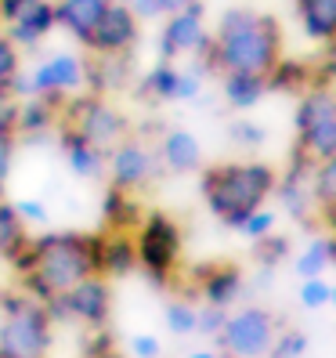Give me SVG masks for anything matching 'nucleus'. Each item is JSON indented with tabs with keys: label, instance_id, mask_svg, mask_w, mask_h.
Listing matches in <instances>:
<instances>
[{
	"label": "nucleus",
	"instance_id": "nucleus-1",
	"mask_svg": "<svg viewBox=\"0 0 336 358\" xmlns=\"http://www.w3.org/2000/svg\"><path fill=\"white\" fill-rule=\"evenodd\" d=\"M11 264L29 297L48 301L54 293H66L69 286H76L80 279L101 275V236L51 231V236L29 239Z\"/></svg>",
	"mask_w": 336,
	"mask_h": 358
},
{
	"label": "nucleus",
	"instance_id": "nucleus-2",
	"mask_svg": "<svg viewBox=\"0 0 336 358\" xmlns=\"http://www.w3.org/2000/svg\"><path fill=\"white\" fill-rule=\"evenodd\" d=\"M282 58V26L275 15L228 8L210 36V69L268 76Z\"/></svg>",
	"mask_w": 336,
	"mask_h": 358
},
{
	"label": "nucleus",
	"instance_id": "nucleus-3",
	"mask_svg": "<svg viewBox=\"0 0 336 358\" xmlns=\"http://www.w3.org/2000/svg\"><path fill=\"white\" fill-rule=\"evenodd\" d=\"M275 181H279V171L271 163L228 159L203 171L199 192H203V203L210 206V214L221 224L239 228L257 206L268 203V196L275 192Z\"/></svg>",
	"mask_w": 336,
	"mask_h": 358
},
{
	"label": "nucleus",
	"instance_id": "nucleus-4",
	"mask_svg": "<svg viewBox=\"0 0 336 358\" xmlns=\"http://www.w3.org/2000/svg\"><path fill=\"white\" fill-rule=\"evenodd\" d=\"M54 319L48 304L29 293L0 297V358H51Z\"/></svg>",
	"mask_w": 336,
	"mask_h": 358
},
{
	"label": "nucleus",
	"instance_id": "nucleus-5",
	"mask_svg": "<svg viewBox=\"0 0 336 358\" xmlns=\"http://www.w3.org/2000/svg\"><path fill=\"white\" fill-rule=\"evenodd\" d=\"M297 149L314 163L336 156V87L311 83L297 101Z\"/></svg>",
	"mask_w": 336,
	"mask_h": 358
},
{
	"label": "nucleus",
	"instance_id": "nucleus-6",
	"mask_svg": "<svg viewBox=\"0 0 336 358\" xmlns=\"http://www.w3.org/2000/svg\"><path fill=\"white\" fill-rule=\"evenodd\" d=\"M131 236H134V254H138V264L145 268V275L166 286L181 261V243H184L181 224L174 217H166L163 210H152V214H145L138 221Z\"/></svg>",
	"mask_w": 336,
	"mask_h": 358
},
{
	"label": "nucleus",
	"instance_id": "nucleus-7",
	"mask_svg": "<svg viewBox=\"0 0 336 358\" xmlns=\"http://www.w3.org/2000/svg\"><path fill=\"white\" fill-rule=\"evenodd\" d=\"M58 127H69L83 141H91L94 149L109 152L116 141L127 138V116H123L116 105L105 101L101 94H76L69 101H61Z\"/></svg>",
	"mask_w": 336,
	"mask_h": 358
},
{
	"label": "nucleus",
	"instance_id": "nucleus-8",
	"mask_svg": "<svg viewBox=\"0 0 336 358\" xmlns=\"http://www.w3.org/2000/svg\"><path fill=\"white\" fill-rule=\"evenodd\" d=\"M54 322H80L87 329H101L112 315V286L105 275H87L66 293H54L44 301Z\"/></svg>",
	"mask_w": 336,
	"mask_h": 358
},
{
	"label": "nucleus",
	"instance_id": "nucleus-9",
	"mask_svg": "<svg viewBox=\"0 0 336 358\" xmlns=\"http://www.w3.org/2000/svg\"><path fill=\"white\" fill-rule=\"evenodd\" d=\"M279 333V319L271 315L268 308H239V311H228V319L217 333V344L224 355H235V358H264L271 341Z\"/></svg>",
	"mask_w": 336,
	"mask_h": 358
},
{
	"label": "nucleus",
	"instance_id": "nucleus-10",
	"mask_svg": "<svg viewBox=\"0 0 336 358\" xmlns=\"http://www.w3.org/2000/svg\"><path fill=\"white\" fill-rule=\"evenodd\" d=\"M159 55H163L166 62L192 55V58H196L192 66H199L203 73L210 69V33H206V22H203L199 0L184 4L181 11H170V22H166V29H163Z\"/></svg>",
	"mask_w": 336,
	"mask_h": 358
},
{
	"label": "nucleus",
	"instance_id": "nucleus-11",
	"mask_svg": "<svg viewBox=\"0 0 336 358\" xmlns=\"http://www.w3.org/2000/svg\"><path fill=\"white\" fill-rule=\"evenodd\" d=\"M105 174L116 188H127V192H138L141 185H149L159 174V156L156 149H149L141 138H123L116 141L109 152H105Z\"/></svg>",
	"mask_w": 336,
	"mask_h": 358
},
{
	"label": "nucleus",
	"instance_id": "nucleus-12",
	"mask_svg": "<svg viewBox=\"0 0 336 358\" xmlns=\"http://www.w3.org/2000/svg\"><path fill=\"white\" fill-rule=\"evenodd\" d=\"M0 26L15 48H36L54 29V4H48V0H0Z\"/></svg>",
	"mask_w": 336,
	"mask_h": 358
},
{
	"label": "nucleus",
	"instance_id": "nucleus-13",
	"mask_svg": "<svg viewBox=\"0 0 336 358\" xmlns=\"http://www.w3.org/2000/svg\"><path fill=\"white\" fill-rule=\"evenodd\" d=\"M83 83H87V62L61 51L33 69V76L26 80V94H80Z\"/></svg>",
	"mask_w": 336,
	"mask_h": 358
},
{
	"label": "nucleus",
	"instance_id": "nucleus-14",
	"mask_svg": "<svg viewBox=\"0 0 336 358\" xmlns=\"http://www.w3.org/2000/svg\"><path fill=\"white\" fill-rule=\"evenodd\" d=\"M138 33H141V26H138V15L131 11V4H116L112 0L109 11L101 15L98 29L87 40V51H94V55H131L134 44H138Z\"/></svg>",
	"mask_w": 336,
	"mask_h": 358
},
{
	"label": "nucleus",
	"instance_id": "nucleus-15",
	"mask_svg": "<svg viewBox=\"0 0 336 358\" xmlns=\"http://www.w3.org/2000/svg\"><path fill=\"white\" fill-rule=\"evenodd\" d=\"M196 289H199L203 304L232 311V304L242 297V289H246L242 268L239 264H206V268H196Z\"/></svg>",
	"mask_w": 336,
	"mask_h": 358
},
{
	"label": "nucleus",
	"instance_id": "nucleus-16",
	"mask_svg": "<svg viewBox=\"0 0 336 358\" xmlns=\"http://www.w3.org/2000/svg\"><path fill=\"white\" fill-rule=\"evenodd\" d=\"M156 156H159V163L170 174H196V171H203V145H199V138L192 131H184V127L166 131Z\"/></svg>",
	"mask_w": 336,
	"mask_h": 358
},
{
	"label": "nucleus",
	"instance_id": "nucleus-17",
	"mask_svg": "<svg viewBox=\"0 0 336 358\" xmlns=\"http://www.w3.org/2000/svg\"><path fill=\"white\" fill-rule=\"evenodd\" d=\"M109 4H112V0H58V4H54V26L69 29L80 44L87 48V40L98 29L101 15L109 11Z\"/></svg>",
	"mask_w": 336,
	"mask_h": 358
},
{
	"label": "nucleus",
	"instance_id": "nucleus-18",
	"mask_svg": "<svg viewBox=\"0 0 336 358\" xmlns=\"http://www.w3.org/2000/svg\"><path fill=\"white\" fill-rule=\"evenodd\" d=\"M58 141H61V156H66V166L83 178V181H98L105 178V152L94 149L91 141H83L76 131L69 127H58Z\"/></svg>",
	"mask_w": 336,
	"mask_h": 358
},
{
	"label": "nucleus",
	"instance_id": "nucleus-19",
	"mask_svg": "<svg viewBox=\"0 0 336 358\" xmlns=\"http://www.w3.org/2000/svg\"><path fill=\"white\" fill-rule=\"evenodd\" d=\"M134 268H138V254H134L131 231H101V275L119 279V275H131Z\"/></svg>",
	"mask_w": 336,
	"mask_h": 358
},
{
	"label": "nucleus",
	"instance_id": "nucleus-20",
	"mask_svg": "<svg viewBox=\"0 0 336 358\" xmlns=\"http://www.w3.org/2000/svg\"><path fill=\"white\" fill-rule=\"evenodd\" d=\"M311 199H314V214H319V221L336 236V156L314 163V171H311Z\"/></svg>",
	"mask_w": 336,
	"mask_h": 358
},
{
	"label": "nucleus",
	"instance_id": "nucleus-21",
	"mask_svg": "<svg viewBox=\"0 0 336 358\" xmlns=\"http://www.w3.org/2000/svg\"><path fill=\"white\" fill-rule=\"evenodd\" d=\"M101 214H105V228L109 231H134L138 221L145 217L141 203L134 199V192H127V188H109L101 199Z\"/></svg>",
	"mask_w": 336,
	"mask_h": 358
},
{
	"label": "nucleus",
	"instance_id": "nucleus-22",
	"mask_svg": "<svg viewBox=\"0 0 336 358\" xmlns=\"http://www.w3.org/2000/svg\"><path fill=\"white\" fill-rule=\"evenodd\" d=\"M297 15L307 40H319V44L336 40V0H297Z\"/></svg>",
	"mask_w": 336,
	"mask_h": 358
},
{
	"label": "nucleus",
	"instance_id": "nucleus-23",
	"mask_svg": "<svg viewBox=\"0 0 336 358\" xmlns=\"http://www.w3.org/2000/svg\"><path fill=\"white\" fill-rule=\"evenodd\" d=\"M224 76V101L232 109H254L268 94V76H249V73H221Z\"/></svg>",
	"mask_w": 336,
	"mask_h": 358
},
{
	"label": "nucleus",
	"instance_id": "nucleus-24",
	"mask_svg": "<svg viewBox=\"0 0 336 358\" xmlns=\"http://www.w3.org/2000/svg\"><path fill=\"white\" fill-rule=\"evenodd\" d=\"M26 243H29L26 221L18 217L15 203H4V199H0V257H4V261H15V257L26 250Z\"/></svg>",
	"mask_w": 336,
	"mask_h": 358
},
{
	"label": "nucleus",
	"instance_id": "nucleus-25",
	"mask_svg": "<svg viewBox=\"0 0 336 358\" xmlns=\"http://www.w3.org/2000/svg\"><path fill=\"white\" fill-rule=\"evenodd\" d=\"M314 83V69L304 62H286L279 58V66L268 73V91H286V94H300Z\"/></svg>",
	"mask_w": 336,
	"mask_h": 358
},
{
	"label": "nucleus",
	"instance_id": "nucleus-26",
	"mask_svg": "<svg viewBox=\"0 0 336 358\" xmlns=\"http://www.w3.org/2000/svg\"><path fill=\"white\" fill-rule=\"evenodd\" d=\"M177 66L174 62H159V66H152L149 73H145L141 80V98H149V101H174L177 94Z\"/></svg>",
	"mask_w": 336,
	"mask_h": 358
},
{
	"label": "nucleus",
	"instance_id": "nucleus-27",
	"mask_svg": "<svg viewBox=\"0 0 336 358\" xmlns=\"http://www.w3.org/2000/svg\"><path fill=\"white\" fill-rule=\"evenodd\" d=\"M18 76H22L18 48L8 36H0V101H18Z\"/></svg>",
	"mask_w": 336,
	"mask_h": 358
},
{
	"label": "nucleus",
	"instance_id": "nucleus-28",
	"mask_svg": "<svg viewBox=\"0 0 336 358\" xmlns=\"http://www.w3.org/2000/svg\"><path fill=\"white\" fill-rule=\"evenodd\" d=\"M326 271H329V261H326V236H322V239H311L297 254V275L300 279H319Z\"/></svg>",
	"mask_w": 336,
	"mask_h": 358
},
{
	"label": "nucleus",
	"instance_id": "nucleus-29",
	"mask_svg": "<svg viewBox=\"0 0 336 358\" xmlns=\"http://www.w3.org/2000/svg\"><path fill=\"white\" fill-rule=\"evenodd\" d=\"M289 254V239L286 236H275V231H268V236L254 239V257L264 271H271L275 264H282V257Z\"/></svg>",
	"mask_w": 336,
	"mask_h": 358
},
{
	"label": "nucleus",
	"instance_id": "nucleus-30",
	"mask_svg": "<svg viewBox=\"0 0 336 358\" xmlns=\"http://www.w3.org/2000/svg\"><path fill=\"white\" fill-rule=\"evenodd\" d=\"M166 329L177 333V336H188L199 329V308L188 304V301H170L166 304Z\"/></svg>",
	"mask_w": 336,
	"mask_h": 358
},
{
	"label": "nucleus",
	"instance_id": "nucleus-31",
	"mask_svg": "<svg viewBox=\"0 0 336 358\" xmlns=\"http://www.w3.org/2000/svg\"><path fill=\"white\" fill-rule=\"evenodd\" d=\"M304 351H307V336L300 329H286V333H275L264 358H304Z\"/></svg>",
	"mask_w": 336,
	"mask_h": 358
},
{
	"label": "nucleus",
	"instance_id": "nucleus-32",
	"mask_svg": "<svg viewBox=\"0 0 336 358\" xmlns=\"http://www.w3.org/2000/svg\"><path fill=\"white\" fill-rule=\"evenodd\" d=\"M228 138H232L239 149H246V152H257L261 145H264V127H257V123H249V120H235L232 127H228Z\"/></svg>",
	"mask_w": 336,
	"mask_h": 358
},
{
	"label": "nucleus",
	"instance_id": "nucleus-33",
	"mask_svg": "<svg viewBox=\"0 0 336 358\" xmlns=\"http://www.w3.org/2000/svg\"><path fill=\"white\" fill-rule=\"evenodd\" d=\"M297 301H300V308H307V311L326 308V304H329V282H326V275H319V279H304Z\"/></svg>",
	"mask_w": 336,
	"mask_h": 358
},
{
	"label": "nucleus",
	"instance_id": "nucleus-34",
	"mask_svg": "<svg viewBox=\"0 0 336 358\" xmlns=\"http://www.w3.org/2000/svg\"><path fill=\"white\" fill-rule=\"evenodd\" d=\"M235 231H242L246 239H261V236H268V231H275V214H271V210H264V206H257Z\"/></svg>",
	"mask_w": 336,
	"mask_h": 358
},
{
	"label": "nucleus",
	"instance_id": "nucleus-35",
	"mask_svg": "<svg viewBox=\"0 0 336 358\" xmlns=\"http://www.w3.org/2000/svg\"><path fill=\"white\" fill-rule=\"evenodd\" d=\"M314 83H326V87H336V40L326 44L322 62L314 66Z\"/></svg>",
	"mask_w": 336,
	"mask_h": 358
},
{
	"label": "nucleus",
	"instance_id": "nucleus-36",
	"mask_svg": "<svg viewBox=\"0 0 336 358\" xmlns=\"http://www.w3.org/2000/svg\"><path fill=\"white\" fill-rule=\"evenodd\" d=\"M224 319H228V311H224V308H210V304H203V308H199V329H196V333L217 336L221 326H224Z\"/></svg>",
	"mask_w": 336,
	"mask_h": 358
},
{
	"label": "nucleus",
	"instance_id": "nucleus-37",
	"mask_svg": "<svg viewBox=\"0 0 336 358\" xmlns=\"http://www.w3.org/2000/svg\"><path fill=\"white\" fill-rule=\"evenodd\" d=\"M15 210H18V217H22L26 224H48V206L40 199H18Z\"/></svg>",
	"mask_w": 336,
	"mask_h": 358
},
{
	"label": "nucleus",
	"instance_id": "nucleus-38",
	"mask_svg": "<svg viewBox=\"0 0 336 358\" xmlns=\"http://www.w3.org/2000/svg\"><path fill=\"white\" fill-rule=\"evenodd\" d=\"M15 166V134H0V196H4V181Z\"/></svg>",
	"mask_w": 336,
	"mask_h": 358
},
{
	"label": "nucleus",
	"instance_id": "nucleus-39",
	"mask_svg": "<svg viewBox=\"0 0 336 358\" xmlns=\"http://www.w3.org/2000/svg\"><path fill=\"white\" fill-rule=\"evenodd\" d=\"M159 341H156V336H149V333H138L134 336V341H131V355L134 358H159Z\"/></svg>",
	"mask_w": 336,
	"mask_h": 358
},
{
	"label": "nucleus",
	"instance_id": "nucleus-40",
	"mask_svg": "<svg viewBox=\"0 0 336 358\" xmlns=\"http://www.w3.org/2000/svg\"><path fill=\"white\" fill-rule=\"evenodd\" d=\"M326 261H329V271H336V236L333 231L326 236Z\"/></svg>",
	"mask_w": 336,
	"mask_h": 358
},
{
	"label": "nucleus",
	"instance_id": "nucleus-41",
	"mask_svg": "<svg viewBox=\"0 0 336 358\" xmlns=\"http://www.w3.org/2000/svg\"><path fill=\"white\" fill-rule=\"evenodd\" d=\"M156 4H159V11L170 15V11H181L184 4H192V0H156Z\"/></svg>",
	"mask_w": 336,
	"mask_h": 358
},
{
	"label": "nucleus",
	"instance_id": "nucleus-42",
	"mask_svg": "<svg viewBox=\"0 0 336 358\" xmlns=\"http://www.w3.org/2000/svg\"><path fill=\"white\" fill-rule=\"evenodd\" d=\"M188 358H221V351H192Z\"/></svg>",
	"mask_w": 336,
	"mask_h": 358
},
{
	"label": "nucleus",
	"instance_id": "nucleus-43",
	"mask_svg": "<svg viewBox=\"0 0 336 358\" xmlns=\"http://www.w3.org/2000/svg\"><path fill=\"white\" fill-rule=\"evenodd\" d=\"M329 304L336 308V282H329Z\"/></svg>",
	"mask_w": 336,
	"mask_h": 358
},
{
	"label": "nucleus",
	"instance_id": "nucleus-44",
	"mask_svg": "<svg viewBox=\"0 0 336 358\" xmlns=\"http://www.w3.org/2000/svg\"><path fill=\"white\" fill-rule=\"evenodd\" d=\"M87 358H119L116 351H105V355H87Z\"/></svg>",
	"mask_w": 336,
	"mask_h": 358
},
{
	"label": "nucleus",
	"instance_id": "nucleus-45",
	"mask_svg": "<svg viewBox=\"0 0 336 358\" xmlns=\"http://www.w3.org/2000/svg\"><path fill=\"white\" fill-rule=\"evenodd\" d=\"M116 4H131V0H116Z\"/></svg>",
	"mask_w": 336,
	"mask_h": 358
}]
</instances>
